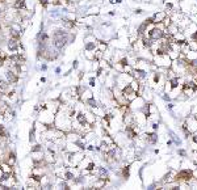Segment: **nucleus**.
<instances>
[{
	"instance_id": "nucleus-1",
	"label": "nucleus",
	"mask_w": 197,
	"mask_h": 190,
	"mask_svg": "<svg viewBox=\"0 0 197 190\" xmlns=\"http://www.w3.org/2000/svg\"><path fill=\"white\" fill-rule=\"evenodd\" d=\"M195 177H193V170L190 169H183L180 172L176 173V181L175 182H179V183H189Z\"/></svg>"
},
{
	"instance_id": "nucleus-2",
	"label": "nucleus",
	"mask_w": 197,
	"mask_h": 190,
	"mask_svg": "<svg viewBox=\"0 0 197 190\" xmlns=\"http://www.w3.org/2000/svg\"><path fill=\"white\" fill-rule=\"evenodd\" d=\"M181 90H183L184 95L187 96H192L193 93L197 90V83H195L193 80L190 81H187V83L183 84V87H181Z\"/></svg>"
},
{
	"instance_id": "nucleus-3",
	"label": "nucleus",
	"mask_w": 197,
	"mask_h": 190,
	"mask_svg": "<svg viewBox=\"0 0 197 190\" xmlns=\"http://www.w3.org/2000/svg\"><path fill=\"white\" fill-rule=\"evenodd\" d=\"M163 35H164V30H163L162 28H159V26L153 28V29L150 30V33H148V37H150L153 41H160V40H163Z\"/></svg>"
},
{
	"instance_id": "nucleus-4",
	"label": "nucleus",
	"mask_w": 197,
	"mask_h": 190,
	"mask_svg": "<svg viewBox=\"0 0 197 190\" xmlns=\"http://www.w3.org/2000/svg\"><path fill=\"white\" fill-rule=\"evenodd\" d=\"M5 77H7V81L8 83H11V84H15V83H17L19 81V77L15 75V72H12V71H7L5 72Z\"/></svg>"
},
{
	"instance_id": "nucleus-5",
	"label": "nucleus",
	"mask_w": 197,
	"mask_h": 190,
	"mask_svg": "<svg viewBox=\"0 0 197 190\" xmlns=\"http://www.w3.org/2000/svg\"><path fill=\"white\" fill-rule=\"evenodd\" d=\"M8 49H9V51H17V49H19V42H17V40H13V38H11L9 41H8Z\"/></svg>"
},
{
	"instance_id": "nucleus-6",
	"label": "nucleus",
	"mask_w": 197,
	"mask_h": 190,
	"mask_svg": "<svg viewBox=\"0 0 197 190\" xmlns=\"http://www.w3.org/2000/svg\"><path fill=\"white\" fill-rule=\"evenodd\" d=\"M62 25H63V28H66V29H74L75 22L72 20H68V19H62Z\"/></svg>"
},
{
	"instance_id": "nucleus-7",
	"label": "nucleus",
	"mask_w": 197,
	"mask_h": 190,
	"mask_svg": "<svg viewBox=\"0 0 197 190\" xmlns=\"http://www.w3.org/2000/svg\"><path fill=\"white\" fill-rule=\"evenodd\" d=\"M146 137H147L146 138L147 143H150V144H155L158 142V135L155 134V132H150V134H147Z\"/></svg>"
},
{
	"instance_id": "nucleus-8",
	"label": "nucleus",
	"mask_w": 197,
	"mask_h": 190,
	"mask_svg": "<svg viewBox=\"0 0 197 190\" xmlns=\"http://www.w3.org/2000/svg\"><path fill=\"white\" fill-rule=\"evenodd\" d=\"M13 8L17 11L25 9V0H16V1L13 3Z\"/></svg>"
},
{
	"instance_id": "nucleus-9",
	"label": "nucleus",
	"mask_w": 197,
	"mask_h": 190,
	"mask_svg": "<svg viewBox=\"0 0 197 190\" xmlns=\"http://www.w3.org/2000/svg\"><path fill=\"white\" fill-rule=\"evenodd\" d=\"M9 34H11V38H13V40H19L21 37V32L15 28H11L9 29Z\"/></svg>"
},
{
	"instance_id": "nucleus-10",
	"label": "nucleus",
	"mask_w": 197,
	"mask_h": 190,
	"mask_svg": "<svg viewBox=\"0 0 197 190\" xmlns=\"http://www.w3.org/2000/svg\"><path fill=\"white\" fill-rule=\"evenodd\" d=\"M142 45H143L145 47H147V49H151L153 47V45H154V42H153V40H151L150 37H143V40H142Z\"/></svg>"
},
{
	"instance_id": "nucleus-11",
	"label": "nucleus",
	"mask_w": 197,
	"mask_h": 190,
	"mask_svg": "<svg viewBox=\"0 0 197 190\" xmlns=\"http://www.w3.org/2000/svg\"><path fill=\"white\" fill-rule=\"evenodd\" d=\"M164 17H166V13H163V12L156 13L155 16H153V22H162Z\"/></svg>"
},
{
	"instance_id": "nucleus-12",
	"label": "nucleus",
	"mask_w": 197,
	"mask_h": 190,
	"mask_svg": "<svg viewBox=\"0 0 197 190\" xmlns=\"http://www.w3.org/2000/svg\"><path fill=\"white\" fill-rule=\"evenodd\" d=\"M99 174H100V180H102V181H105L108 178V172L105 168H100L99 169Z\"/></svg>"
},
{
	"instance_id": "nucleus-13",
	"label": "nucleus",
	"mask_w": 197,
	"mask_h": 190,
	"mask_svg": "<svg viewBox=\"0 0 197 190\" xmlns=\"http://www.w3.org/2000/svg\"><path fill=\"white\" fill-rule=\"evenodd\" d=\"M146 28H147V24L146 22H143V24H141V25H139V28H138V34H143L145 32H146Z\"/></svg>"
},
{
	"instance_id": "nucleus-14",
	"label": "nucleus",
	"mask_w": 197,
	"mask_h": 190,
	"mask_svg": "<svg viewBox=\"0 0 197 190\" xmlns=\"http://www.w3.org/2000/svg\"><path fill=\"white\" fill-rule=\"evenodd\" d=\"M122 176H124V178H129V176H130V167H125L122 169Z\"/></svg>"
},
{
	"instance_id": "nucleus-15",
	"label": "nucleus",
	"mask_w": 197,
	"mask_h": 190,
	"mask_svg": "<svg viewBox=\"0 0 197 190\" xmlns=\"http://www.w3.org/2000/svg\"><path fill=\"white\" fill-rule=\"evenodd\" d=\"M135 77H141V79H145L146 77V72L142 70H137L135 71Z\"/></svg>"
},
{
	"instance_id": "nucleus-16",
	"label": "nucleus",
	"mask_w": 197,
	"mask_h": 190,
	"mask_svg": "<svg viewBox=\"0 0 197 190\" xmlns=\"http://www.w3.org/2000/svg\"><path fill=\"white\" fill-rule=\"evenodd\" d=\"M7 88H8V83H7V81L0 80V90H5Z\"/></svg>"
},
{
	"instance_id": "nucleus-17",
	"label": "nucleus",
	"mask_w": 197,
	"mask_h": 190,
	"mask_svg": "<svg viewBox=\"0 0 197 190\" xmlns=\"http://www.w3.org/2000/svg\"><path fill=\"white\" fill-rule=\"evenodd\" d=\"M78 119H79V122H80L81 125H84V123H86V117H84L83 114H79V116H78Z\"/></svg>"
},
{
	"instance_id": "nucleus-18",
	"label": "nucleus",
	"mask_w": 197,
	"mask_h": 190,
	"mask_svg": "<svg viewBox=\"0 0 197 190\" xmlns=\"http://www.w3.org/2000/svg\"><path fill=\"white\" fill-rule=\"evenodd\" d=\"M95 49V42H91V43L86 45V50H93Z\"/></svg>"
},
{
	"instance_id": "nucleus-19",
	"label": "nucleus",
	"mask_w": 197,
	"mask_h": 190,
	"mask_svg": "<svg viewBox=\"0 0 197 190\" xmlns=\"http://www.w3.org/2000/svg\"><path fill=\"white\" fill-rule=\"evenodd\" d=\"M38 1L42 7H47V5H49V0H38Z\"/></svg>"
},
{
	"instance_id": "nucleus-20",
	"label": "nucleus",
	"mask_w": 197,
	"mask_h": 190,
	"mask_svg": "<svg viewBox=\"0 0 197 190\" xmlns=\"http://www.w3.org/2000/svg\"><path fill=\"white\" fill-rule=\"evenodd\" d=\"M5 135H7V132L4 130V126L0 125V137H5Z\"/></svg>"
},
{
	"instance_id": "nucleus-21",
	"label": "nucleus",
	"mask_w": 197,
	"mask_h": 190,
	"mask_svg": "<svg viewBox=\"0 0 197 190\" xmlns=\"http://www.w3.org/2000/svg\"><path fill=\"white\" fill-rule=\"evenodd\" d=\"M87 104H89L91 106H96V101L93 100V98H89V100H87Z\"/></svg>"
},
{
	"instance_id": "nucleus-22",
	"label": "nucleus",
	"mask_w": 197,
	"mask_h": 190,
	"mask_svg": "<svg viewBox=\"0 0 197 190\" xmlns=\"http://www.w3.org/2000/svg\"><path fill=\"white\" fill-rule=\"evenodd\" d=\"M66 178H67V180H74V174L67 172V173H66Z\"/></svg>"
},
{
	"instance_id": "nucleus-23",
	"label": "nucleus",
	"mask_w": 197,
	"mask_h": 190,
	"mask_svg": "<svg viewBox=\"0 0 197 190\" xmlns=\"http://www.w3.org/2000/svg\"><path fill=\"white\" fill-rule=\"evenodd\" d=\"M9 176H11L9 173H4V174H3V176H1V181H5V180H8V177H9Z\"/></svg>"
},
{
	"instance_id": "nucleus-24",
	"label": "nucleus",
	"mask_w": 197,
	"mask_h": 190,
	"mask_svg": "<svg viewBox=\"0 0 197 190\" xmlns=\"http://www.w3.org/2000/svg\"><path fill=\"white\" fill-rule=\"evenodd\" d=\"M159 80H160V75L155 74V76H154V81H155V83H159Z\"/></svg>"
},
{
	"instance_id": "nucleus-25",
	"label": "nucleus",
	"mask_w": 197,
	"mask_h": 190,
	"mask_svg": "<svg viewBox=\"0 0 197 190\" xmlns=\"http://www.w3.org/2000/svg\"><path fill=\"white\" fill-rule=\"evenodd\" d=\"M190 38H192V40L195 41V42H197V32H195V33H193V34L190 35Z\"/></svg>"
},
{
	"instance_id": "nucleus-26",
	"label": "nucleus",
	"mask_w": 197,
	"mask_h": 190,
	"mask_svg": "<svg viewBox=\"0 0 197 190\" xmlns=\"http://www.w3.org/2000/svg\"><path fill=\"white\" fill-rule=\"evenodd\" d=\"M192 139H193V142L197 144V132H193L192 134Z\"/></svg>"
},
{
	"instance_id": "nucleus-27",
	"label": "nucleus",
	"mask_w": 197,
	"mask_h": 190,
	"mask_svg": "<svg viewBox=\"0 0 197 190\" xmlns=\"http://www.w3.org/2000/svg\"><path fill=\"white\" fill-rule=\"evenodd\" d=\"M179 155H180V156H187V152L184 150H179Z\"/></svg>"
},
{
	"instance_id": "nucleus-28",
	"label": "nucleus",
	"mask_w": 197,
	"mask_h": 190,
	"mask_svg": "<svg viewBox=\"0 0 197 190\" xmlns=\"http://www.w3.org/2000/svg\"><path fill=\"white\" fill-rule=\"evenodd\" d=\"M172 7H174V5H172L171 3H168V4L166 5V8H167V9H172Z\"/></svg>"
},
{
	"instance_id": "nucleus-29",
	"label": "nucleus",
	"mask_w": 197,
	"mask_h": 190,
	"mask_svg": "<svg viewBox=\"0 0 197 190\" xmlns=\"http://www.w3.org/2000/svg\"><path fill=\"white\" fill-rule=\"evenodd\" d=\"M87 169H88V170H92V169H93V163H91V164L88 165V168H87Z\"/></svg>"
},
{
	"instance_id": "nucleus-30",
	"label": "nucleus",
	"mask_w": 197,
	"mask_h": 190,
	"mask_svg": "<svg viewBox=\"0 0 197 190\" xmlns=\"http://www.w3.org/2000/svg\"><path fill=\"white\" fill-rule=\"evenodd\" d=\"M153 129H154V130H156V129H158V123H154V125H153Z\"/></svg>"
},
{
	"instance_id": "nucleus-31",
	"label": "nucleus",
	"mask_w": 197,
	"mask_h": 190,
	"mask_svg": "<svg viewBox=\"0 0 197 190\" xmlns=\"http://www.w3.org/2000/svg\"><path fill=\"white\" fill-rule=\"evenodd\" d=\"M163 98H164L166 101H169V97H168V96H163Z\"/></svg>"
},
{
	"instance_id": "nucleus-32",
	"label": "nucleus",
	"mask_w": 197,
	"mask_h": 190,
	"mask_svg": "<svg viewBox=\"0 0 197 190\" xmlns=\"http://www.w3.org/2000/svg\"><path fill=\"white\" fill-rule=\"evenodd\" d=\"M172 106H174L172 104H168V105H167V109H172Z\"/></svg>"
},
{
	"instance_id": "nucleus-33",
	"label": "nucleus",
	"mask_w": 197,
	"mask_h": 190,
	"mask_svg": "<svg viewBox=\"0 0 197 190\" xmlns=\"http://www.w3.org/2000/svg\"><path fill=\"white\" fill-rule=\"evenodd\" d=\"M1 12H3V9H1V7H0V13H1Z\"/></svg>"
},
{
	"instance_id": "nucleus-34",
	"label": "nucleus",
	"mask_w": 197,
	"mask_h": 190,
	"mask_svg": "<svg viewBox=\"0 0 197 190\" xmlns=\"http://www.w3.org/2000/svg\"><path fill=\"white\" fill-rule=\"evenodd\" d=\"M195 119H196V121H197V114H196V116H195Z\"/></svg>"
}]
</instances>
